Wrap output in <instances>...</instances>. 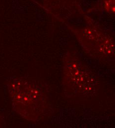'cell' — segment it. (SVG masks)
<instances>
[{"label":"cell","instance_id":"cell-2","mask_svg":"<svg viewBox=\"0 0 115 128\" xmlns=\"http://www.w3.org/2000/svg\"><path fill=\"white\" fill-rule=\"evenodd\" d=\"M1 117H0V121H1Z\"/></svg>","mask_w":115,"mask_h":128},{"label":"cell","instance_id":"cell-1","mask_svg":"<svg viewBox=\"0 0 115 128\" xmlns=\"http://www.w3.org/2000/svg\"><path fill=\"white\" fill-rule=\"evenodd\" d=\"M7 88L13 108L17 114L31 122L40 118L43 97L32 81L15 77L8 82Z\"/></svg>","mask_w":115,"mask_h":128}]
</instances>
